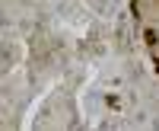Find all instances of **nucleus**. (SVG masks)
Instances as JSON below:
<instances>
[{
    "label": "nucleus",
    "instance_id": "nucleus-1",
    "mask_svg": "<svg viewBox=\"0 0 159 131\" xmlns=\"http://www.w3.org/2000/svg\"><path fill=\"white\" fill-rule=\"evenodd\" d=\"M143 42H147V45H156V42H159L156 29H147V32H143Z\"/></svg>",
    "mask_w": 159,
    "mask_h": 131
},
{
    "label": "nucleus",
    "instance_id": "nucleus-2",
    "mask_svg": "<svg viewBox=\"0 0 159 131\" xmlns=\"http://www.w3.org/2000/svg\"><path fill=\"white\" fill-rule=\"evenodd\" d=\"M156 74H159V55H156Z\"/></svg>",
    "mask_w": 159,
    "mask_h": 131
}]
</instances>
